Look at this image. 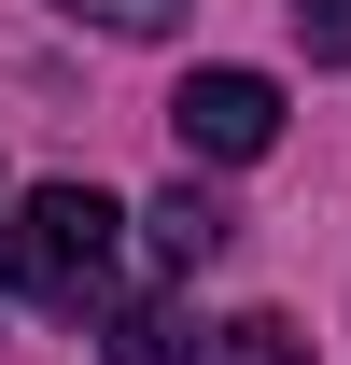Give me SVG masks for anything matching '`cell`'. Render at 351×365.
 I'll list each match as a JSON object with an SVG mask.
<instances>
[{
	"label": "cell",
	"mask_w": 351,
	"mask_h": 365,
	"mask_svg": "<svg viewBox=\"0 0 351 365\" xmlns=\"http://www.w3.org/2000/svg\"><path fill=\"white\" fill-rule=\"evenodd\" d=\"M113 239H127V211H113L98 182H43V197H14V239H0V267L29 281L43 309H85L98 281H113Z\"/></svg>",
	"instance_id": "6da1fadb"
},
{
	"label": "cell",
	"mask_w": 351,
	"mask_h": 365,
	"mask_svg": "<svg viewBox=\"0 0 351 365\" xmlns=\"http://www.w3.org/2000/svg\"><path fill=\"white\" fill-rule=\"evenodd\" d=\"M169 127H183V155H211V169H253L267 140H281V85H267V71H183Z\"/></svg>",
	"instance_id": "7a4b0ae2"
},
{
	"label": "cell",
	"mask_w": 351,
	"mask_h": 365,
	"mask_svg": "<svg viewBox=\"0 0 351 365\" xmlns=\"http://www.w3.org/2000/svg\"><path fill=\"white\" fill-rule=\"evenodd\" d=\"M141 225H155V253H169V267H211V253H225V197H197V182H169V197H155Z\"/></svg>",
	"instance_id": "3957f363"
},
{
	"label": "cell",
	"mask_w": 351,
	"mask_h": 365,
	"mask_svg": "<svg viewBox=\"0 0 351 365\" xmlns=\"http://www.w3.org/2000/svg\"><path fill=\"white\" fill-rule=\"evenodd\" d=\"M98 365H183V309L169 295H127V309L98 323Z\"/></svg>",
	"instance_id": "277c9868"
},
{
	"label": "cell",
	"mask_w": 351,
	"mask_h": 365,
	"mask_svg": "<svg viewBox=\"0 0 351 365\" xmlns=\"http://www.w3.org/2000/svg\"><path fill=\"white\" fill-rule=\"evenodd\" d=\"M197 365H309V337H295L281 309H239L225 337H197Z\"/></svg>",
	"instance_id": "5b68a950"
},
{
	"label": "cell",
	"mask_w": 351,
	"mask_h": 365,
	"mask_svg": "<svg viewBox=\"0 0 351 365\" xmlns=\"http://www.w3.org/2000/svg\"><path fill=\"white\" fill-rule=\"evenodd\" d=\"M71 29H113V43H155V29H183L197 0H56Z\"/></svg>",
	"instance_id": "8992f818"
},
{
	"label": "cell",
	"mask_w": 351,
	"mask_h": 365,
	"mask_svg": "<svg viewBox=\"0 0 351 365\" xmlns=\"http://www.w3.org/2000/svg\"><path fill=\"white\" fill-rule=\"evenodd\" d=\"M281 14H295V43L323 56V71H351V0H281Z\"/></svg>",
	"instance_id": "52a82bcc"
},
{
	"label": "cell",
	"mask_w": 351,
	"mask_h": 365,
	"mask_svg": "<svg viewBox=\"0 0 351 365\" xmlns=\"http://www.w3.org/2000/svg\"><path fill=\"white\" fill-rule=\"evenodd\" d=\"M0 239H14V197H0Z\"/></svg>",
	"instance_id": "ba28073f"
}]
</instances>
